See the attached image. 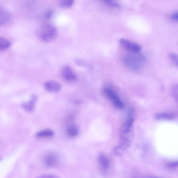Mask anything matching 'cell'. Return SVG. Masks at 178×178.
Here are the masks:
<instances>
[{"label":"cell","mask_w":178,"mask_h":178,"mask_svg":"<svg viewBox=\"0 0 178 178\" xmlns=\"http://www.w3.org/2000/svg\"><path fill=\"white\" fill-rule=\"evenodd\" d=\"M62 76L65 81L68 82H74L76 81L77 77L69 66H66L63 68Z\"/></svg>","instance_id":"6"},{"label":"cell","mask_w":178,"mask_h":178,"mask_svg":"<svg viewBox=\"0 0 178 178\" xmlns=\"http://www.w3.org/2000/svg\"><path fill=\"white\" fill-rule=\"evenodd\" d=\"M133 53L132 54L123 57V61L128 68L134 70H138L141 67L145 62V58L138 52Z\"/></svg>","instance_id":"3"},{"label":"cell","mask_w":178,"mask_h":178,"mask_svg":"<svg viewBox=\"0 0 178 178\" xmlns=\"http://www.w3.org/2000/svg\"><path fill=\"white\" fill-rule=\"evenodd\" d=\"M171 93L174 99L178 102V83H176L172 86Z\"/></svg>","instance_id":"17"},{"label":"cell","mask_w":178,"mask_h":178,"mask_svg":"<svg viewBox=\"0 0 178 178\" xmlns=\"http://www.w3.org/2000/svg\"><path fill=\"white\" fill-rule=\"evenodd\" d=\"M74 0H59L60 6L64 8H70L73 5Z\"/></svg>","instance_id":"16"},{"label":"cell","mask_w":178,"mask_h":178,"mask_svg":"<svg viewBox=\"0 0 178 178\" xmlns=\"http://www.w3.org/2000/svg\"><path fill=\"white\" fill-rule=\"evenodd\" d=\"M37 34L39 38L42 41L51 42L57 38V31L54 25L46 24L42 25L38 28Z\"/></svg>","instance_id":"2"},{"label":"cell","mask_w":178,"mask_h":178,"mask_svg":"<svg viewBox=\"0 0 178 178\" xmlns=\"http://www.w3.org/2000/svg\"><path fill=\"white\" fill-rule=\"evenodd\" d=\"M134 119L130 117L123 123L120 131L119 145L113 150L114 155H122L130 147L134 137Z\"/></svg>","instance_id":"1"},{"label":"cell","mask_w":178,"mask_h":178,"mask_svg":"<svg viewBox=\"0 0 178 178\" xmlns=\"http://www.w3.org/2000/svg\"><path fill=\"white\" fill-rule=\"evenodd\" d=\"M167 167L168 168H174L178 167V161H177L169 162L167 165Z\"/></svg>","instance_id":"20"},{"label":"cell","mask_w":178,"mask_h":178,"mask_svg":"<svg viewBox=\"0 0 178 178\" xmlns=\"http://www.w3.org/2000/svg\"><path fill=\"white\" fill-rule=\"evenodd\" d=\"M170 57L172 61L178 67V55L172 53L170 54Z\"/></svg>","instance_id":"19"},{"label":"cell","mask_w":178,"mask_h":178,"mask_svg":"<svg viewBox=\"0 0 178 178\" xmlns=\"http://www.w3.org/2000/svg\"><path fill=\"white\" fill-rule=\"evenodd\" d=\"M156 118L159 120H171L174 119L173 115L167 113H159L157 115Z\"/></svg>","instance_id":"15"},{"label":"cell","mask_w":178,"mask_h":178,"mask_svg":"<svg viewBox=\"0 0 178 178\" xmlns=\"http://www.w3.org/2000/svg\"><path fill=\"white\" fill-rule=\"evenodd\" d=\"M171 17L174 20L178 21V12L174 13Z\"/></svg>","instance_id":"23"},{"label":"cell","mask_w":178,"mask_h":178,"mask_svg":"<svg viewBox=\"0 0 178 178\" xmlns=\"http://www.w3.org/2000/svg\"><path fill=\"white\" fill-rule=\"evenodd\" d=\"M120 42L123 47L133 52H139L141 49L139 45L127 39H120Z\"/></svg>","instance_id":"7"},{"label":"cell","mask_w":178,"mask_h":178,"mask_svg":"<svg viewBox=\"0 0 178 178\" xmlns=\"http://www.w3.org/2000/svg\"><path fill=\"white\" fill-rule=\"evenodd\" d=\"M104 93L108 98L109 99L113 105L117 108L122 109L124 107V105L118 94L111 89L105 88L104 89Z\"/></svg>","instance_id":"5"},{"label":"cell","mask_w":178,"mask_h":178,"mask_svg":"<svg viewBox=\"0 0 178 178\" xmlns=\"http://www.w3.org/2000/svg\"><path fill=\"white\" fill-rule=\"evenodd\" d=\"M99 164L104 170H107L110 166V161L108 157L103 154H100L98 157Z\"/></svg>","instance_id":"10"},{"label":"cell","mask_w":178,"mask_h":178,"mask_svg":"<svg viewBox=\"0 0 178 178\" xmlns=\"http://www.w3.org/2000/svg\"><path fill=\"white\" fill-rule=\"evenodd\" d=\"M44 86L47 91L51 92H57L61 90V85L58 82L49 80L45 82Z\"/></svg>","instance_id":"8"},{"label":"cell","mask_w":178,"mask_h":178,"mask_svg":"<svg viewBox=\"0 0 178 178\" xmlns=\"http://www.w3.org/2000/svg\"><path fill=\"white\" fill-rule=\"evenodd\" d=\"M67 133L69 136L71 137H75L78 136L79 134V129L75 125L70 126L67 129Z\"/></svg>","instance_id":"13"},{"label":"cell","mask_w":178,"mask_h":178,"mask_svg":"<svg viewBox=\"0 0 178 178\" xmlns=\"http://www.w3.org/2000/svg\"><path fill=\"white\" fill-rule=\"evenodd\" d=\"M0 16V24L4 25L9 21L11 18L10 14L7 11L4 9H1Z\"/></svg>","instance_id":"12"},{"label":"cell","mask_w":178,"mask_h":178,"mask_svg":"<svg viewBox=\"0 0 178 178\" xmlns=\"http://www.w3.org/2000/svg\"><path fill=\"white\" fill-rule=\"evenodd\" d=\"M11 42L4 37L0 38V50L1 51H5L9 48L11 46Z\"/></svg>","instance_id":"14"},{"label":"cell","mask_w":178,"mask_h":178,"mask_svg":"<svg viewBox=\"0 0 178 178\" xmlns=\"http://www.w3.org/2000/svg\"><path fill=\"white\" fill-rule=\"evenodd\" d=\"M53 14V11L51 10H48L45 14V18L47 19H50Z\"/></svg>","instance_id":"22"},{"label":"cell","mask_w":178,"mask_h":178,"mask_svg":"<svg viewBox=\"0 0 178 178\" xmlns=\"http://www.w3.org/2000/svg\"><path fill=\"white\" fill-rule=\"evenodd\" d=\"M102 1L111 7H120V5L117 2H114L113 0H102Z\"/></svg>","instance_id":"18"},{"label":"cell","mask_w":178,"mask_h":178,"mask_svg":"<svg viewBox=\"0 0 178 178\" xmlns=\"http://www.w3.org/2000/svg\"><path fill=\"white\" fill-rule=\"evenodd\" d=\"M54 132L50 129H45L39 131L36 134V136L40 139L49 138L54 136Z\"/></svg>","instance_id":"11"},{"label":"cell","mask_w":178,"mask_h":178,"mask_svg":"<svg viewBox=\"0 0 178 178\" xmlns=\"http://www.w3.org/2000/svg\"><path fill=\"white\" fill-rule=\"evenodd\" d=\"M42 161L47 167L55 168L59 164L60 158L58 154L53 152H50L45 154L43 157Z\"/></svg>","instance_id":"4"},{"label":"cell","mask_w":178,"mask_h":178,"mask_svg":"<svg viewBox=\"0 0 178 178\" xmlns=\"http://www.w3.org/2000/svg\"><path fill=\"white\" fill-rule=\"evenodd\" d=\"M37 99L35 95L31 96L29 101L22 103V107L25 111L31 112L33 111L35 108V105Z\"/></svg>","instance_id":"9"},{"label":"cell","mask_w":178,"mask_h":178,"mask_svg":"<svg viewBox=\"0 0 178 178\" xmlns=\"http://www.w3.org/2000/svg\"><path fill=\"white\" fill-rule=\"evenodd\" d=\"M58 177L56 175L51 174H47L42 175L41 176L38 177V178H58Z\"/></svg>","instance_id":"21"}]
</instances>
